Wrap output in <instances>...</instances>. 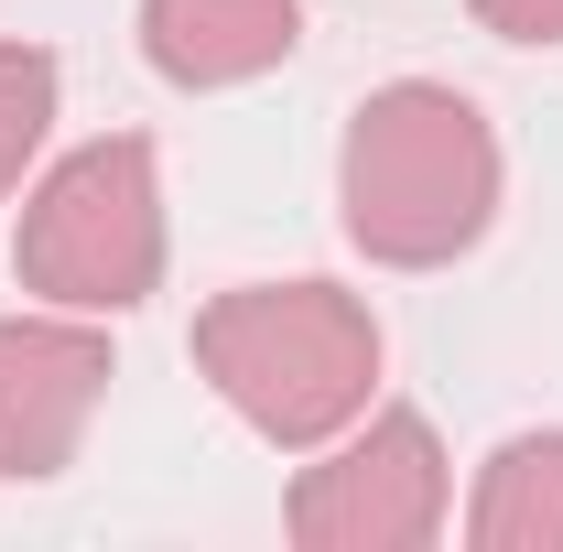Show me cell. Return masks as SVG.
<instances>
[{
	"mask_svg": "<svg viewBox=\"0 0 563 552\" xmlns=\"http://www.w3.org/2000/svg\"><path fill=\"white\" fill-rule=\"evenodd\" d=\"M336 217L379 272H444L498 217V131L466 87H368L336 141Z\"/></svg>",
	"mask_w": 563,
	"mask_h": 552,
	"instance_id": "obj_1",
	"label": "cell"
},
{
	"mask_svg": "<svg viewBox=\"0 0 563 552\" xmlns=\"http://www.w3.org/2000/svg\"><path fill=\"white\" fill-rule=\"evenodd\" d=\"M196 368L261 444L314 455L379 401V314L347 281H239L196 314Z\"/></svg>",
	"mask_w": 563,
	"mask_h": 552,
	"instance_id": "obj_2",
	"label": "cell"
},
{
	"mask_svg": "<svg viewBox=\"0 0 563 552\" xmlns=\"http://www.w3.org/2000/svg\"><path fill=\"white\" fill-rule=\"evenodd\" d=\"M163 163L141 131L76 141L66 163L22 196V239H11V272L22 292L66 303V314H131L163 292Z\"/></svg>",
	"mask_w": 563,
	"mask_h": 552,
	"instance_id": "obj_3",
	"label": "cell"
},
{
	"mask_svg": "<svg viewBox=\"0 0 563 552\" xmlns=\"http://www.w3.org/2000/svg\"><path fill=\"white\" fill-rule=\"evenodd\" d=\"M282 531L303 552H422L455 531V466L422 412H357L282 498Z\"/></svg>",
	"mask_w": 563,
	"mask_h": 552,
	"instance_id": "obj_4",
	"label": "cell"
},
{
	"mask_svg": "<svg viewBox=\"0 0 563 552\" xmlns=\"http://www.w3.org/2000/svg\"><path fill=\"white\" fill-rule=\"evenodd\" d=\"M109 336H98V314H66V303H44V314H0V477L11 487H44L76 466V444H87V422L109 401Z\"/></svg>",
	"mask_w": 563,
	"mask_h": 552,
	"instance_id": "obj_5",
	"label": "cell"
},
{
	"mask_svg": "<svg viewBox=\"0 0 563 552\" xmlns=\"http://www.w3.org/2000/svg\"><path fill=\"white\" fill-rule=\"evenodd\" d=\"M303 44V0H141V55L163 87H250Z\"/></svg>",
	"mask_w": 563,
	"mask_h": 552,
	"instance_id": "obj_6",
	"label": "cell"
},
{
	"mask_svg": "<svg viewBox=\"0 0 563 552\" xmlns=\"http://www.w3.org/2000/svg\"><path fill=\"white\" fill-rule=\"evenodd\" d=\"M466 542L477 552H563V433H509L477 466Z\"/></svg>",
	"mask_w": 563,
	"mask_h": 552,
	"instance_id": "obj_7",
	"label": "cell"
},
{
	"mask_svg": "<svg viewBox=\"0 0 563 552\" xmlns=\"http://www.w3.org/2000/svg\"><path fill=\"white\" fill-rule=\"evenodd\" d=\"M44 131H55V55L44 44H0V196L33 174Z\"/></svg>",
	"mask_w": 563,
	"mask_h": 552,
	"instance_id": "obj_8",
	"label": "cell"
},
{
	"mask_svg": "<svg viewBox=\"0 0 563 552\" xmlns=\"http://www.w3.org/2000/svg\"><path fill=\"white\" fill-rule=\"evenodd\" d=\"M498 44H563V0H466Z\"/></svg>",
	"mask_w": 563,
	"mask_h": 552,
	"instance_id": "obj_9",
	"label": "cell"
}]
</instances>
